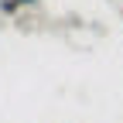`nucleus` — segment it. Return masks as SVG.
I'll use <instances>...</instances> for the list:
<instances>
[{
	"instance_id": "f03ea898",
	"label": "nucleus",
	"mask_w": 123,
	"mask_h": 123,
	"mask_svg": "<svg viewBox=\"0 0 123 123\" xmlns=\"http://www.w3.org/2000/svg\"><path fill=\"white\" fill-rule=\"evenodd\" d=\"M17 4H21V7H31V4H38V0H17Z\"/></svg>"
},
{
	"instance_id": "f257e3e1",
	"label": "nucleus",
	"mask_w": 123,
	"mask_h": 123,
	"mask_svg": "<svg viewBox=\"0 0 123 123\" xmlns=\"http://www.w3.org/2000/svg\"><path fill=\"white\" fill-rule=\"evenodd\" d=\"M17 0H0V10H4V14H17Z\"/></svg>"
}]
</instances>
